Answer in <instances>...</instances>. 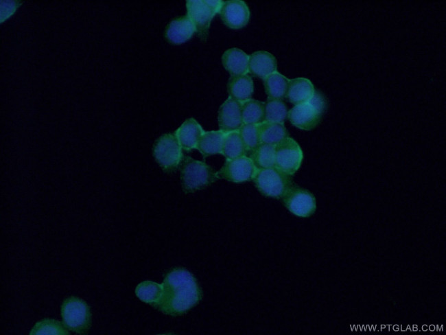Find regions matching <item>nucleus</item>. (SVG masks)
<instances>
[{
	"instance_id": "7",
	"label": "nucleus",
	"mask_w": 446,
	"mask_h": 335,
	"mask_svg": "<svg viewBox=\"0 0 446 335\" xmlns=\"http://www.w3.org/2000/svg\"><path fill=\"white\" fill-rule=\"evenodd\" d=\"M182 148L175 134L167 133L155 142L153 154L160 166L167 172L175 170L182 161Z\"/></svg>"
},
{
	"instance_id": "21",
	"label": "nucleus",
	"mask_w": 446,
	"mask_h": 335,
	"mask_svg": "<svg viewBox=\"0 0 446 335\" xmlns=\"http://www.w3.org/2000/svg\"><path fill=\"white\" fill-rule=\"evenodd\" d=\"M289 79L275 71L263 79V85L268 98L283 99L287 93Z\"/></svg>"
},
{
	"instance_id": "3",
	"label": "nucleus",
	"mask_w": 446,
	"mask_h": 335,
	"mask_svg": "<svg viewBox=\"0 0 446 335\" xmlns=\"http://www.w3.org/2000/svg\"><path fill=\"white\" fill-rule=\"evenodd\" d=\"M219 178L206 163L186 157L180 166V179L185 192H193L210 185Z\"/></svg>"
},
{
	"instance_id": "16",
	"label": "nucleus",
	"mask_w": 446,
	"mask_h": 335,
	"mask_svg": "<svg viewBox=\"0 0 446 335\" xmlns=\"http://www.w3.org/2000/svg\"><path fill=\"white\" fill-rule=\"evenodd\" d=\"M315 91L312 82L305 78L289 80L285 97L294 105L307 102L312 97Z\"/></svg>"
},
{
	"instance_id": "28",
	"label": "nucleus",
	"mask_w": 446,
	"mask_h": 335,
	"mask_svg": "<svg viewBox=\"0 0 446 335\" xmlns=\"http://www.w3.org/2000/svg\"><path fill=\"white\" fill-rule=\"evenodd\" d=\"M238 132L247 152H251L261 143L259 125L243 124Z\"/></svg>"
},
{
	"instance_id": "17",
	"label": "nucleus",
	"mask_w": 446,
	"mask_h": 335,
	"mask_svg": "<svg viewBox=\"0 0 446 335\" xmlns=\"http://www.w3.org/2000/svg\"><path fill=\"white\" fill-rule=\"evenodd\" d=\"M248 55L235 47L225 51L222 57L224 67L231 76L247 74L248 73Z\"/></svg>"
},
{
	"instance_id": "14",
	"label": "nucleus",
	"mask_w": 446,
	"mask_h": 335,
	"mask_svg": "<svg viewBox=\"0 0 446 335\" xmlns=\"http://www.w3.org/2000/svg\"><path fill=\"white\" fill-rule=\"evenodd\" d=\"M276 58L266 51H257L249 56L248 72L253 76L264 79L277 71Z\"/></svg>"
},
{
	"instance_id": "6",
	"label": "nucleus",
	"mask_w": 446,
	"mask_h": 335,
	"mask_svg": "<svg viewBox=\"0 0 446 335\" xmlns=\"http://www.w3.org/2000/svg\"><path fill=\"white\" fill-rule=\"evenodd\" d=\"M61 315L63 325L70 331L85 334L90 327V309L81 299L75 297L66 299L61 306Z\"/></svg>"
},
{
	"instance_id": "10",
	"label": "nucleus",
	"mask_w": 446,
	"mask_h": 335,
	"mask_svg": "<svg viewBox=\"0 0 446 335\" xmlns=\"http://www.w3.org/2000/svg\"><path fill=\"white\" fill-rule=\"evenodd\" d=\"M257 170L249 157L242 156L233 159H226L218 172V176L233 182L242 183L253 180Z\"/></svg>"
},
{
	"instance_id": "12",
	"label": "nucleus",
	"mask_w": 446,
	"mask_h": 335,
	"mask_svg": "<svg viewBox=\"0 0 446 335\" xmlns=\"http://www.w3.org/2000/svg\"><path fill=\"white\" fill-rule=\"evenodd\" d=\"M218 121L224 133L238 131L243 124L242 103L229 97L219 108Z\"/></svg>"
},
{
	"instance_id": "18",
	"label": "nucleus",
	"mask_w": 446,
	"mask_h": 335,
	"mask_svg": "<svg viewBox=\"0 0 446 335\" xmlns=\"http://www.w3.org/2000/svg\"><path fill=\"white\" fill-rule=\"evenodd\" d=\"M229 97L242 103L251 99L254 91L252 78L248 74L231 76L227 83Z\"/></svg>"
},
{
	"instance_id": "22",
	"label": "nucleus",
	"mask_w": 446,
	"mask_h": 335,
	"mask_svg": "<svg viewBox=\"0 0 446 335\" xmlns=\"http://www.w3.org/2000/svg\"><path fill=\"white\" fill-rule=\"evenodd\" d=\"M248 153L244 143L238 131H233L225 134L222 154L226 159H233Z\"/></svg>"
},
{
	"instance_id": "8",
	"label": "nucleus",
	"mask_w": 446,
	"mask_h": 335,
	"mask_svg": "<svg viewBox=\"0 0 446 335\" xmlns=\"http://www.w3.org/2000/svg\"><path fill=\"white\" fill-rule=\"evenodd\" d=\"M303 153L299 144L292 138L287 137L275 146L274 167L292 176L301 165Z\"/></svg>"
},
{
	"instance_id": "15",
	"label": "nucleus",
	"mask_w": 446,
	"mask_h": 335,
	"mask_svg": "<svg viewBox=\"0 0 446 335\" xmlns=\"http://www.w3.org/2000/svg\"><path fill=\"white\" fill-rule=\"evenodd\" d=\"M204 132L202 126L193 118L185 120L174 132L183 150L196 149L199 140Z\"/></svg>"
},
{
	"instance_id": "2",
	"label": "nucleus",
	"mask_w": 446,
	"mask_h": 335,
	"mask_svg": "<svg viewBox=\"0 0 446 335\" xmlns=\"http://www.w3.org/2000/svg\"><path fill=\"white\" fill-rule=\"evenodd\" d=\"M327 108L325 96L320 91L315 90L310 100L294 106L288 111L287 118L295 127L311 130L319 124Z\"/></svg>"
},
{
	"instance_id": "5",
	"label": "nucleus",
	"mask_w": 446,
	"mask_h": 335,
	"mask_svg": "<svg viewBox=\"0 0 446 335\" xmlns=\"http://www.w3.org/2000/svg\"><path fill=\"white\" fill-rule=\"evenodd\" d=\"M223 1L188 0L186 1L187 16L193 22L198 37L205 41L213 16L220 13Z\"/></svg>"
},
{
	"instance_id": "11",
	"label": "nucleus",
	"mask_w": 446,
	"mask_h": 335,
	"mask_svg": "<svg viewBox=\"0 0 446 335\" xmlns=\"http://www.w3.org/2000/svg\"><path fill=\"white\" fill-rule=\"evenodd\" d=\"M223 23L231 29L245 27L250 19V10L246 3L240 0L224 1L220 11Z\"/></svg>"
},
{
	"instance_id": "4",
	"label": "nucleus",
	"mask_w": 446,
	"mask_h": 335,
	"mask_svg": "<svg viewBox=\"0 0 446 335\" xmlns=\"http://www.w3.org/2000/svg\"><path fill=\"white\" fill-rule=\"evenodd\" d=\"M257 189L264 196L281 198L293 185L291 176L275 167L257 169L253 178Z\"/></svg>"
},
{
	"instance_id": "1",
	"label": "nucleus",
	"mask_w": 446,
	"mask_h": 335,
	"mask_svg": "<svg viewBox=\"0 0 446 335\" xmlns=\"http://www.w3.org/2000/svg\"><path fill=\"white\" fill-rule=\"evenodd\" d=\"M162 285L163 294L156 307L166 314H183L201 299V291L196 279L185 269L171 270Z\"/></svg>"
},
{
	"instance_id": "9",
	"label": "nucleus",
	"mask_w": 446,
	"mask_h": 335,
	"mask_svg": "<svg viewBox=\"0 0 446 335\" xmlns=\"http://www.w3.org/2000/svg\"><path fill=\"white\" fill-rule=\"evenodd\" d=\"M282 198L285 207L296 216L307 218L316 211V198L305 189L292 185Z\"/></svg>"
},
{
	"instance_id": "13",
	"label": "nucleus",
	"mask_w": 446,
	"mask_h": 335,
	"mask_svg": "<svg viewBox=\"0 0 446 335\" xmlns=\"http://www.w3.org/2000/svg\"><path fill=\"white\" fill-rule=\"evenodd\" d=\"M196 32V27L187 15L173 19L166 27L165 36L173 44L180 45L190 39Z\"/></svg>"
},
{
	"instance_id": "20",
	"label": "nucleus",
	"mask_w": 446,
	"mask_h": 335,
	"mask_svg": "<svg viewBox=\"0 0 446 335\" xmlns=\"http://www.w3.org/2000/svg\"><path fill=\"white\" fill-rule=\"evenodd\" d=\"M260 141L276 146L288 137V132L283 124L263 122L259 125Z\"/></svg>"
},
{
	"instance_id": "19",
	"label": "nucleus",
	"mask_w": 446,
	"mask_h": 335,
	"mask_svg": "<svg viewBox=\"0 0 446 335\" xmlns=\"http://www.w3.org/2000/svg\"><path fill=\"white\" fill-rule=\"evenodd\" d=\"M224 136L225 133L220 130L204 131L199 140L196 149L204 157L222 154Z\"/></svg>"
},
{
	"instance_id": "26",
	"label": "nucleus",
	"mask_w": 446,
	"mask_h": 335,
	"mask_svg": "<svg viewBox=\"0 0 446 335\" xmlns=\"http://www.w3.org/2000/svg\"><path fill=\"white\" fill-rule=\"evenodd\" d=\"M163 290L162 284L147 281L137 286L135 293L141 301L156 306L162 297Z\"/></svg>"
},
{
	"instance_id": "27",
	"label": "nucleus",
	"mask_w": 446,
	"mask_h": 335,
	"mask_svg": "<svg viewBox=\"0 0 446 335\" xmlns=\"http://www.w3.org/2000/svg\"><path fill=\"white\" fill-rule=\"evenodd\" d=\"M30 334H69L67 328L60 322L45 319L37 322L30 332Z\"/></svg>"
},
{
	"instance_id": "24",
	"label": "nucleus",
	"mask_w": 446,
	"mask_h": 335,
	"mask_svg": "<svg viewBox=\"0 0 446 335\" xmlns=\"http://www.w3.org/2000/svg\"><path fill=\"white\" fill-rule=\"evenodd\" d=\"M264 102L250 99L242 103L243 124L259 125L264 122Z\"/></svg>"
},
{
	"instance_id": "23",
	"label": "nucleus",
	"mask_w": 446,
	"mask_h": 335,
	"mask_svg": "<svg viewBox=\"0 0 446 335\" xmlns=\"http://www.w3.org/2000/svg\"><path fill=\"white\" fill-rule=\"evenodd\" d=\"M257 169L274 167L275 146L261 143L249 157Z\"/></svg>"
},
{
	"instance_id": "25",
	"label": "nucleus",
	"mask_w": 446,
	"mask_h": 335,
	"mask_svg": "<svg viewBox=\"0 0 446 335\" xmlns=\"http://www.w3.org/2000/svg\"><path fill=\"white\" fill-rule=\"evenodd\" d=\"M287 113V107L282 100L268 98L264 104V122L283 124Z\"/></svg>"
}]
</instances>
